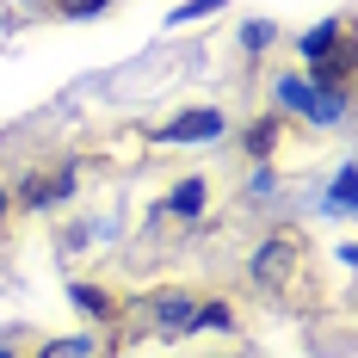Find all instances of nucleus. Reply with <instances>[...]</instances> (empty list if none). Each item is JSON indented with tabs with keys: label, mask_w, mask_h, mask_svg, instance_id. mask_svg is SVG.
<instances>
[{
	"label": "nucleus",
	"mask_w": 358,
	"mask_h": 358,
	"mask_svg": "<svg viewBox=\"0 0 358 358\" xmlns=\"http://www.w3.org/2000/svg\"><path fill=\"white\" fill-rule=\"evenodd\" d=\"M303 62H309V80H322L334 93H352V74H358V56H352V31L346 19H322L315 31H303Z\"/></svg>",
	"instance_id": "nucleus-1"
},
{
	"label": "nucleus",
	"mask_w": 358,
	"mask_h": 358,
	"mask_svg": "<svg viewBox=\"0 0 358 358\" xmlns=\"http://www.w3.org/2000/svg\"><path fill=\"white\" fill-rule=\"evenodd\" d=\"M278 99H285L296 117H309V124H340V117H346V93H334L322 80H303V74L278 80Z\"/></svg>",
	"instance_id": "nucleus-2"
},
{
	"label": "nucleus",
	"mask_w": 358,
	"mask_h": 358,
	"mask_svg": "<svg viewBox=\"0 0 358 358\" xmlns=\"http://www.w3.org/2000/svg\"><path fill=\"white\" fill-rule=\"evenodd\" d=\"M192 315H198V296H185V290H148L136 309V322L155 334H192Z\"/></svg>",
	"instance_id": "nucleus-3"
},
{
	"label": "nucleus",
	"mask_w": 358,
	"mask_h": 358,
	"mask_svg": "<svg viewBox=\"0 0 358 358\" xmlns=\"http://www.w3.org/2000/svg\"><path fill=\"white\" fill-rule=\"evenodd\" d=\"M290 266H296V235H272L266 248L253 253V285L259 290H285V278H290Z\"/></svg>",
	"instance_id": "nucleus-4"
},
{
	"label": "nucleus",
	"mask_w": 358,
	"mask_h": 358,
	"mask_svg": "<svg viewBox=\"0 0 358 358\" xmlns=\"http://www.w3.org/2000/svg\"><path fill=\"white\" fill-rule=\"evenodd\" d=\"M74 192V167H50V173H25L19 179V210H43L56 198Z\"/></svg>",
	"instance_id": "nucleus-5"
},
{
	"label": "nucleus",
	"mask_w": 358,
	"mask_h": 358,
	"mask_svg": "<svg viewBox=\"0 0 358 358\" xmlns=\"http://www.w3.org/2000/svg\"><path fill=\"white\" fill-rule=\"evenodd\" d=\"M222 136V111H179L161 124V143H210Z\"/></svg>",
	"instance_id": "nucleus-6"
},
{
	"label": "nucleus",
	"mask_w": 358,
	"mask_h": 358,
	"mask_svg": "<svg viewBox=\"0 0 358 358\" xmlns=\"http://www.w3.org/2000/svg\"><path fill=\"white\" fill-rule=\"evenodd\" d=\"M69 296H74V309H80V315H93V322H117V303H111V290H99V285H74Z\"/></svg>",
	"instance_id": "nucleus-7"
},
{
	"label": "nucleus",
	"mask_w": 358,
	"mask_h": 358,
	"mask_svg": "<svg viewBox=\"0 0 358 358\" xmlns=\"http://www.w3.org/2000/svg\"><path fill=\"white\" fill-rule=\"evenodd\" d=\"M167 210L173 216H198L204 210V179H179L173 192H167Z\"/></svg>",
	"instance_id": "nucleus-8"
},
{
	"label": "nucleus",
	"mask_w": 358,
	"mask_h": 358,
	"mask_svg": "<svg viewBox=\"0 0 358 358\" xmlns=\"http://www.w3.org/2000/svg\"><path fill=\"white\" fill-rule=\"evenodd\" d=\"M241 143H248L253 161H266V155H272V143H278V117H259V124H248V136H241Z\"/></svg>",
	"instance_id": "nucleus-9"
},
{
	"label": "nucleus",
	"mask_w": 358,
	"mask_h": 358,
	"mask_svg": "<svg viewBox=\"0 0 358 358\" xmlns=\"http://www.w3.org/2000/svg\"><path fill=\"white\" fill-rule=\"evenodd\" d=\"M37 358H93V340L87 334H69V340H50Z\"/></svg>",
	"instance_id": "nucleus-10"
},
{
	"label": "nucleus",
	"mask_w": 358,
	"mask_h": 358,
	"mask_svg": "<svg viewBox=\"0 0 358 358\" xmlns=\"http://www.w3.org/2000/svg\"><path fill=\"white\" fill-rule=\"evenodd\" d=\"M229 0H185V6H173L167 13V25H192V19H204V13H222Z\"/></svg>",
	"instance_id": "nucleus-11"
},
{
	"label": "nucleus",
	"mask_w": 358,
	"mask_h": 358,
	"mask_svg": "<svg viewBox=\"0 0 358 358\" xmlns=\"http://www.w3.org/2000/svg\"><path fill=\"white\" fill-rule=\"evenodd\" d=\"M352 192H358V173H352V167H340V179H334V210H340V216H346V210L358 204Z\"/></svg>",
	"instance_id": "nucleus-12"
},
{
	"label": "nucleus",
	"mask_w": 358,
	"mask_h": 358,
	"mask_svg": "<svg viewBox=\"0 0 358 358\" xmlns=\"http://www.w3.org/2000/svg\"><path fill=\"white\" fill-rule=\"evenodd\" d=\"M106 6H111V0H56V13H62V19H99Z\"/></svg>",
	"instance_id": "nucleus-13"
},
{
	"label": "nucleus",
	"mask_w": 358,
	"mask_h": 358,
	"mask_svg": "<svg viewBox=\"0 0 358 358\" xmlns=\"http://www.w3.org/2000/svg\"><path fill=\"white\" fill-rule=\"evenodd\" d=\"M235 315H229V303H198V315H192V327H229Z\"/></svg>",
	"instance_id": "nucleus-14"
},
{
	"label": "nucleus",
	"mask_w": 358,
	"mask_h": 358,
	"mask_svg": "<svg viewBox=\"0 0 358 358\" xmlns=\"http://www.w3.org/2000/svg\"><path fill=\"white\" fill-rule=\"evenodd\" d=\"M6 204H13V192H6V185H0V222H6Z\"/></svg>",
	"instance_id": "nucleus-15"
},
{
	"label": "nucleus",
	"mask_w": 358,
	"mask_h": 358,
	"mask_svg": "<svg viewBox=\"0 0 358 358\" xmlns=\"http://www.w3.org/2000/svg\"><path fill=\"white\" fill-rule=\"evenodd\" d=\"M0 358H13V352H0Z\"/></svg>",
	"instance_id": "nucleus-16"
}]
</instances>
